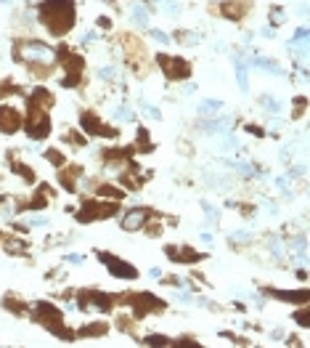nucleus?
I'll return each mask as SVG.
<instances>
[{
  "label": "nucleus",
  "instance_id": "f257e3e1",
  "mask_svg": "<svg viewBox=\"0 0 310 348\" xmlns=\"http://www.w3.org/2000/svg\"><path fill=\"white\" fill-rule=\"evenodd\" d=\"M40 22L48 32L61 37L74 27V3L72 0H43L40 3Z\"/></svg>",
  "mask_w": 310,
  "mask_h": 348
},
{
  "label": "nucleus",
  "instance_id": "f03ea898",
  "mask_svg": "<svg viewBox=\"0 0 310 348\" xmlns=\"http://www.w3.org/2000/svg\"><path fill=\"white\" fill-rule=\"evenodd\" d=\"M14 59L24 61V64H43V67H51L53 59H56V51L45 43L24 40V43L14 45Z\"/></svg>",
  "mask_w": 310,
  "mask_h": 348
},
{
  "label": "nucleus",
  "instance_id": "7ed1b4c3",
  "mask_svg": "<svg viewBox=\"0 0 310 348\" xmlns=\"http://www.w3.org/2000/svg\"><path fill=\"white\" fill-rule=\"evenodd\" d=\"M27 133L35 141H43L45 136L51 133V117H48V109H40L30 104V120H27Z\"/></svg>",
  "mask_w": 310,
  "mask_h": 348
},
{
  "label": "nucleus",
  "instance_id": "20e7f679",
  "mask_svg": "<svg viewBox=\"0 0 310 348\" xmlns=\"http://www.w3.org/2000/svg\"><path fill=\"white\" fill-rule=\"evenodd\" d=\"M157 61H159V67H162L165 72V77H170V80H186L191 74V67H189V61H183V59H178V56H157Z\"/></svg>",
  "mask_w": 310,
  "mask_h": 348
},
{
  "label": "nucleus",
  "instance_id": "39448f33",
  "mask_svg": "<svg viewBox=\"0 0 310 348\" xmlns=\"http://www.w3.org/2000/svg\"><path fill=\"white\" fill-rule=\"evenodd\" d=\"M98 260H101V263H106L109 274H111V277H117V279H135V277H138L135 266H130V263H125V260L114 258L111 252H101Z\"/></svg>",
  "mask_w": 310,
  "mask_h": 348
},
{
  "label": "nucleus",
  "instance_id": "423d86ee",
  "mask_svg": "<svg viewBox=\"0 0 310 348\" xmlns=\"http://www.w3.org/2000/svg\"><path fill=\"white\" fill-rule=\"evenodd\" d=\"M61 59L67 61L64 67H67V77L61 80V85L64 88H74L77 85V80H80V74H82V59L80 56H74V53H69L67 48H61Z\"/></svg>",
  "mask_w": 310,
  "mask_h": 348
},
{
  "label": "nucleus",
  "instance_id": "0eeeda50",
  "mask_svg": "<svg viewBox=\"0 0 310 348\" xmlns=\"http://www.w3.org/2000/svg\"><path fill=\"white\" fill-rule=\"evenodd\" d=\"M117 213V202H109V205H101V202H85L80 210V221H96V218H109V215Z\"/></svg>",
  "mask_w": 310,
  "mask_h": 348
},
{
  "label": "nucleus",
  "instance_id": "6e6552de",
  "mask_svg": "<svg viewBox=\"0 0 310 348\" xmlns=\"http://www.w3.org/2000/svg\"><path fill=\"white\" fill-rule=\"evenodd\" d=\"M80 128H85L90 136H117V130H114V128H106L96 115H90V112L80 115Z\"/></svg>",
  "mask_w": 310,
  "mask_h": 348
},
{
  "label": "nucleus",
  "instance_id": "1a4fd4ad",
  "mask_svg": "<svg viewBox=\"0 0 310 348\" xmlns=\"http://www.w3.org/2000/svg\"><path fill=\"white\" fill-rule=\"evenodd\" d=\"M19 128H22V115L14 107L3 104L0 107V133H16Z\"/></svg>",
  "mask_w": 310,
  "mask_h": 348
},
{
  "label": "nucleus",
  "instance_id": "9d476101",
  "mask_svg": "<svg viewBox=\"0 0 310 348\" xmlns=\"http://www.w3.org/2000/svg\"><path fill=\"white\" fill-rule=\"evenodd\" d=\"M146 221H148V210L133 208V210H127L125 215H122V229L125 231H138V229L146 226Z\"/></svg>",
  "mask_w": 310,
  "mask_h": 348
},
{
  "label": "nucleus",
  "instance_id": "9b49d317",
  "mask_svg": "<svg viewBox=\"0 0 310 348\" xmlns=\"http://www.w3.org/2000/svg\"><path fill=\"white\" fill-rule=\"evenodd\" d=\"M130 303L135 306V314H146V311H157V308H162V300H157L154 295H148V293H140V295H130L127 298Z\"/></svg>",
  "mask_w": 310,
  "mask_h": 348
},
{
  "label": "nucleus",
  "instance_id": "f8f14e48",
  "mask_svg": "<svg viewBox=\"0 0 310 348\" xmlns=\"http://www.w3.org/2000/svg\"><path fill=\"white\" fill-rule=\"evenodd\" d=\"M80 306L82 308H96V311H109L111 298L103 295V293H85V295H82V300H80Z\"/></svg>",
  "mask_w": 310,
  "mask_h": 348
},
{
  "label": "nucleus",
  "instance_id": "ddd939ff",
  "mask_svg": "<svg viewBox=\"0 0 310 348\" xmlns=\"http://www.w3.org/2000/svg\"><path fill=\"white\" fill-rule=\"evenodd\" d=\"M167 255H170L173 260H181V263H196V260L202 258L199 252H194L191 247H175V244L167 247Z\"/></svg>",
  "mask_w": 310,
  "mask_h": 348
},
{
  "label": "nucleus",
  "instance_id": "4468645a",
  "mask_svg": "<svg viewBox=\"0 0 310 348\" xmlns=\"http://www.w3.org/2000/svg\"><path fill=\"white\" fill-rule=\"evenodd\" d=\"M289 53H299V56H305V51H307V30L305 27H299V30L294 32V37L289 40Z\"/></svg>",
  "mask_w": 310,
  "mask_h": 348
},
{
  "label": "nucleus",
  "instance_id": "2eb2a0df",
  "mask_svg": "<svg viewBox=\"0 0 310 348\" xmlns=\"http://www.w3.org/2000/svg\"><path fill=\"white\" fill-rule=\"evenodd\" d=\"M249 67H257V69H262V72H273V74H278V77L284 74V69H281L273 59H262V56H255V59H249Z\"/></svg>",
  "mask_w": 310,
  "mask_h": 348
},
{
  "label": "nucleus",
  "instance_id": "dca6fc26",
  "mask_svg": "<svg viewBox=\"0 0 310 348\" xmlns=\"http://www.w3.org/2000/svg\"><path fill=\"white\" fill-rule=\"evenodd\" d=\"M231 128V117H218V120H207L202 130L204 133H225Z\"/></svg>",
  "mask_w": 310,
  "mask_h": 348
},
{
  "label": "nucleus",
  "instance_id": "f3484780",
  "mask_svg": "<svg viewBox=\"0 0 310 348\" xmlns=\"http://www.w3.org/2000/svg\"><path fill=\"white\" fill-rule=\"evenodd\" d=\"M233 67H236V77H239V88L241 93L249 91V80H247V61L239 59V56H233Z\"/></svg>",
  "mask_w": 310,
  "mask_h": 348
},
{
  "label": "nucleus",
  "instance_id": "a211bd4d",
  "mask_svg": "<svg viewBox=\"0 0 310 348\" xmlns=\"http://www.w3.org/2000/svg\"><path fill=\"white\" fill-rule=\"evenodd\" d=\"M220 109H223V101H218V99H204L202 104H199V115L202 117H212V115H218Z\"/></svg>",
  "mask_w": 310,
  "mask_h": 348
},
{
  "label": "nucleus",
  "instance_id": "6ab92c4d",
  "mask_svg": "<svg viewBox=\"0 0 310 348\" xmlns=\"http://www.w3.org/2000/svg\"><path fill=\"white\" fill-rule=\"evenodd\" d=\"M244 11H247V6H244V3H231V0H228V3L223 6V14L231 16V19H241Z\"/></svg>",
  "mask_w": 310,
  "mask_h": 348
},
{
  "label": "nucleus",
  "instance_id": "aec40b11",
  "mask_svg": "<svg viewBox=\"0 0 310 348\" xmlns=\"http://www.w3.org/2000/svg\"><path fill=\"white\" fill-rule=\"evenodd\" d=\"M268 247H270V252H273V258L276 260H284V242H281V237H270L268 239Z\"/></svg>",
  "mask_w": 310,
  "mask_h": 348
},
{
  "label": "nucleus",
  "instance_id": "412c9836",
  "mask_svg": "<svg viewBox=\"0 0 310 348\" xmlns=\"http://www.w3.org/2000/svg\"><path fill=\"white\" fill-rule=\"evenodd\" d=\"M74 176H80V167H67V173L59 176V181L67 186L69 192H74Z\"/></svg>",
  "mask_w": 310,
  "mask_h": 348
},
{
  "label": "nucleus",
  "instance_id": "4be33fe9",
  "mask_svg": "<svg viewBox=\"0 0 310 348\" xmlns=\"http://www.w3.org/2000/svg\"><path fill=\"white\" fill-rule=\"evenodd\" d=\"M130 14H133V22L138 27H146L148 24V11H146L143 6H133V11H130Z\"/></svg>",
  "mask_w": 310,
  "mask_h": 348
},
{
  "label": "nucleus",
  "instance_id": "5701e85b",
  "mask_svg": "<svg viewBox=\"0 0 310 348\" xmlns=\"http://www.w3.org/2000/svg\"><path fill=\"white\" fill-rule=\"evenodd\" d=\"M114 120H122V122H133V120H135V115H133V109H130L127 104H119V107L114 109Z\"/></svg>",
  "mask_w": 310,
  "mask_h": 348
},
{
  "label": "nucleus",
  "instance_id": "b1692460",
  "mask_svg": "<svg viewBox=\"0 0 310 348\" xmlns=\"http://www.w3.org/2000/svg\"><path fill=\"white\" fill-rule=\"evenodd\" d=\"M178 40H181V45H199L202 35L199 32H178Z\"/></svg>",
  "mask_w": 310,
  "mask_h": 348
},
{
  "label": "nucleus",
  "instance_id": "393cba45",
  "mask_svg": "<svg viewBox=\"0 0 310 348\" xmlns=\"http://www.w3.org/2000/svg\"><path fill=\"white\" fill-rule=\"evenodd\" d=\"M98 197H106V200H122L125 197V192H119V189H114V186H101L98 189Z\"/></svg>",
  "mask_w": 310,
  "mask_h": 348
},
{
  "label": "nucleus",
  "instance_id": "a878e982",
  "mask_svg": "<svg viewBox=\"0 0 310 348\" xmlns=\"http://www.w3.org/2000/svg\"><path fill=\"white\" fill-rule=\"evenodd\" d=\"M103 332H106V324H88V327H82V330H80V335L82 337H90V335H103Z\"/></svg>",
  "mask_w": 310,
  "mask_h": 348
},
{
  "label": "nucleus",
  "instance_id": "bb28decb",
  "mask_svg": "<svg viewBox=\"0 0 310 348\" xmlns=\"http://www.w3.org/2000/svg\"><path fill=\"white\" fill-rule=\"evenodd\" d=\"M260 101H262V107H265L268 112H273V115H278V112H281V104H278V99L268 96V93H265V96H262Z\"/></svg>",
  "mask_w": 310,
  "mask_h": 348
},
{
  "label": "nucleus",
  "instance_id": "cd10ccee",
  "mask_svg": "<svg viewBox=\"0 0 310 348\" xmlns=\"http://www.w3.org/2000/svg\"><path fill=\"white\" fill-rule=\"evenodd\" d=\"M143 343L146 345H167L170 340H167L165 335H148V337H143Z\"/></svg>",
  "mask_w": 310,
  "mask_h": 348
},
{
  "label": "nucleus",
  "instance_id": "c85d7f7f",
  "mask_svg": "<svg viewBox=\"0 0 310 348\" xmlns=\"http://www.w3.org/2000/svg\"><path fill=\"white\" fill-rule=\"evenodd\" d=\"M140 109H143L151 120H159V117H162V115H159V109H157V107H151L148 101H140Z\"/></svg>",
  "mask_w": 310,
  "mask_h": 348
},
{
  "label": "nucleus",
  "instance_id": "c756f323",
  "mask_svg": "<svg viewBox=\"0 0 310 348\" xmlns=\"http://www.w3.org/2000/svg\"><path fill=\"white\" fill-rule=\"evenodd\" d=\"M148 35H151L157 43H162V45H167V43H170V35H167V32H162V30H148Z\"/></svg>",
  "mask_w": 310,
  "mask_h": 348
},
{
  "label": "nucleus",
  "instance_id": "7c9ffc66",
  "mask_svg": "<svg viewBox=\"0 0 310 348\" xmlns=\"http://www.w3.org/2000/svg\"><path fill=\"white\" fill-rule=\"evenodd\" d=\"M270 19H273V24H284V22H286L284 8H270Z\"/></svg>",
  "mask_w": 310,
  "mask_h": 348
},
{
  "label": "nucleus",
  "instance_id": "2f4dec72",
  "mask_svg": "<svg viewBox=\"0 0 310 348\" xmlns=\"http://www.w3.org/2000/svg\"><path fill=\"white\" fill-rule=\"evenodd\" d=\"M16 170L22 173V178H24L27 184H32V181H35V176L30 173V167H27V165H16Z\"/></svg>",
  "mask_w": 310,
  "mask_h": 348
},
{
  "label": "nucleus",
  "instance_id": "473e14b6",
  "mask_svg": "<svg viewBox=\"0 0 310 348\" xmlns=\"http://www.w3.org/2000/svg\"><path fill=\"white\" fill-rule=\"evenodd\" d=\"M151 3H162L167 8V14H178V6H175V0H151Z\"/></svg>",
  "mask_w": 310,
  "mask_h": 348
},
{
  "label": "nucleus",
  "instance_id": "72a5a7b5",
  "mask_svg": "<svg viewBox=\"0 0 310 348\" xmlns=\"http://www.w3.org/2000/svg\"><path fill=\"white\" fill-rule=\"evenodd\" d=\"M204 213H207V218H210V223H218V210H215L212 205L204 202Z\"/></svg>",
  "mask_w": 310,
  "mask_h": 348
},
{
  "label": "nucleus",
  "instance_id": "f704fd0d",
  "mask_svg": "<svg viewBox=\"0 0 310 348\" xmlns=\"http://www.w3.org/2000/svg\"><path fill=\"white\" fill-rule=\"evenodd\" d=\"M233 242H249L252 239V234L249 231H233V237H231Z\"/></svg>",
  "mask_w": 310,
  "mask_h": 348
},
{
  "label": "nucleus",
  "instance_id": "c9c22d12",
  "mask_svg": "<svg viewBox=\"0 0 310 348\" xmlns=\"http://www.w3.org/2000/svg\"><path fill=\"white\" fill-rule=\"evenodd\" d=\"M294 319H297V324H299V327H310V319H307V311H297V316H294Z\"/></svg>",
  "mask_w": 310,
  "mask_h": 348
},
{
  "label": "nucleus",
  "instance_id": "e433bc0d",
  "mask_svg": "<svg viewBox=\"0 0 310 348\" xmlns=\"http://www.w3.org/2000/svg\"><path fill=\"white\" fill-rule=\"evenodd\" d=\"M48 159H51L56 167H61V165H64V157H61L59 152H48Z\"/></svg>",
  "mask_w": 310,
  "mask_h": 348
},
{
  "label": "nucleus",
  "instance_id": "4c0bfd02",
  "mask_svg": "<svg viewBox=\"0 0 310 348\" xmlns=\"http://www.w3.org/2000/svg\"><path fill=\"white\" fill-rule=\"evenodd\" d=\"M114 74H117V67H103V69H101V77H103V80H111Z\"/></svg>",
  "mask_w": 310,
  "mask_h": 348
},
{
  "label": "nucleus",
  "instance_id": "58836bf2",
  "mask_svg": "<svg viewBox=\"0 0 310 348\" xmlns=\"http://www.w3.org/2000/svg\"><path fill=\"white\" fill-rule=\"evenodd\" d=\"M30 223H32V226H45V223H48V218H43V215H32Z\"/></svg>",
  "mask_w": 310,
  "mask_h": 348
},
{
  "label": "nucleus",
  "instance_id": "ea45409f",
  "mask_svg": "<svg viewBox=\"0 0 310 348\" xmlns=\"http://www.w3.org/2000/svg\"><path fill=\"white\" fill-rule=\"evenodd\" d=\"M175 298L181 300V303H194V295H191V293H178Z\"/></svg>",
  "mask_w": 310,
  "mask_h": 348
},
{
  "label": "nucleus",
  "instance_id": "a19ab883",
  "mask_svg": "<svg viewBox=\"0 0 310 348\" xmlns=\"http://www.w3.org/2000/svg\"><path fill=\"white\" fill-rule=\"evenodd\" d=\"M69 263H85V255H80V252H72V255H67Z\"/></svg>",
  "mask_w": 310,
  "mask_h": 348
},
{
  "label": "nucleus",
  "instance_id": "79ce46f5",
  "mask_svg": "<svg viewBox=\"0 0 310 348\" xmlns=\"http://www.w3.org/2000/svg\"><path fill=\"white\" fill-rule=\"evenodd\" d=\"M223 146L225 149H236L239 144H236V138H223Z\"/></svg>",
  "mask_w": 310,
  "mask_h": 348
},
{
  "label": "nucleus",
  "instance_id": "37998d69",
  "mask_svg": "<svg viewBox=\"0 0 310 348\" xmlns=\"http://www.w3.org/2000/svg\"><path fill=\"white\" fill-rule=\"evenodd\" d=\"M262 208H265V210H268L270 215H276V210H278V208H276V205H273V202H268V200H265V202H262Z\"/></svg>",
  "mask_w": 310,
  "mask_h": 348
},
{
  "label": "nucleus",
  "instance_id": "c03bdc74",
  "mask_svg": "<svg viewBox=\"0 0 310 348\" xmlns=\"http://www.w3.org/2000/svg\"><path fill=\"white\" fill-rule=\"evenodd\" d=\"M93 40H96V32H85V35H82V43H93Z\"/></svg>",
  "mask_w": 310,
  "mask_h": 348
},
{
  "label": "nucleus",
  "instance_id": "a18cd8bd",
  "mask_svg": "<svg viewBox=\"0 0 310 348\" xmlns=\"http://www.w3.org/2000/svg\"><path fill=\"white\" fill-rule=\"evenodd\" d=\"M98 24L103 27V30H109V27H111V22H109V19H106V16H101V19H98Z\"/></svg>",
  "mask_w": 310,
  "mask_h": 348
},
{
  "label": "nucleus",
  "instance_id": "49530a36",
  "mask_svg": "<svg viewBox=\"0 0 310 348\" xmlns=\"http://www.w3.org/2000/svg\"><path fill=\"white\" fill-rule=\"evenodd\" d=\"M262 35H265V37H273L276 30H273V27H262Z\"/></svg>",
  "mask_w": 310,
  "mask_h": 348
},
{
  "label": "nucleus",
  "instance_id": "de8ad7c7",
  "mask_svg": "<svg viewBox=\"0 0 310 348\" xmlns=\"http://www.w3.org/2000/svg\"><path fill=\"white\" fill-rule=\"evenodd\" d=\"M202 242H204V244H212V234L204 231V234H202Z\"/></svg>",
  "mask_w": 310,
  "mask_h": 348
},
{
  "label": "nucleus",
  "instance_id": "09e8293b",
  "mask_svg": "<svg viewBox=\"0 0 310 348\" xmlns=\"http://www.w3.org/2000/svg\"><path fill=\"white\" fill-rule=\"evenodd\" d=\"M191 93H196V85H194V82H189V85H186V96H191Z\"/></svg>",
  "mask_w": 310,
  "mask_h": 348
},
{
  "label": "nucleus",
  "instance_id": "8fccbe9b",
  "mask_svg": "<svg viewBox=\"0 0 310 348\" xmlns=\"http://www.w3.org/2000/svg\"><path fill=\"white\" fill-rule=\"evenodd\" d=\"M0 3H3V6H6V3H11V0H0Z\"/></svg>",
  "mask_w": 310,
  "mask_h": 348
},
{
  "label": "nucleus",
  "instance_id": "3c124183",
  "mask_svg": "<svg viewBox=\"0 0 310 348\" xmlns=\"http://www.w3.org/2000/svg\"><path fill=\"white\" fill-rule=\"evenodd\" d=\"M103 3H114V0H103Z\"/></svg>",
  "mask_w": 310,
  "mask_h": 348
}]
</instances>
